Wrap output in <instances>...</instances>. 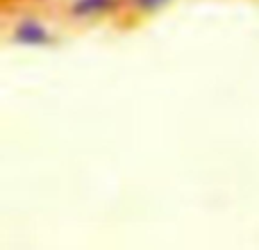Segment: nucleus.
<instances>
[{"label":"nucleus","mask_w":259,"mask_h":250,"mask_svg":"<svg viewBox=\"0 0 259 250\" xmlns=\"http://www.w3.org/2000/svg\"><path fill=\"white\" fill-rule=\"evenodd\" d=\"M139 3H141L143 7H157V5H161L164 0H139Z\"/></svg>","instance_id":"nucleus-1"}]
</instances>
